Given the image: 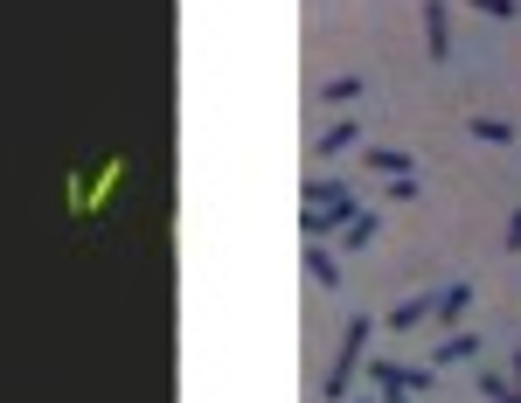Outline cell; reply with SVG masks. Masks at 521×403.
<instances>
[{
  "label": "cell",
  "mask_w": 521,
  "mask_h": 403,
  "mask_svg": "<svg viewBox=\"0 0 521 403\" xmlns=\"http://www.w3.org/2000/svg\"><path fill=\"white\" fill-rule=\"evenodd\" d=\"M501 403H521V397H501Z\"/></svg>",
  "instance_id": "19"
},
{
  "label": "cell",
  "mask_w": 521,
  "mask_h": 403,
  "mask_svg": "<svg viewBox=\"0 0 521 403\" xmlns=\"http://www.w3.org/2000/svg\"><path fill=\"white\" fill-rule=\"evenodd\" d=\"M508 390H515V397H521V348H515V383H508Z\"/></svg>",
  "instance_id": "17"
},
{
  "label": "cell",
  "mask_w": 521,
  "mask_h": 403,
  "mask_svg": "<svg viewBox=\"0 0 521 403\" xmlns=\"http://www.w3.org/2000/svg\"><path fill=\"white\" fill-rule=\"evenodd\" d=\"M306 202H320L334 223H348V216H355V202H348V188H341V181H306Z\"/></svg>",
  "instance_id": "2"
},
{
  "label": "cell",
  "mask_w": 521,
  "mask_h": 403,
  "mask_svg": "<svg viewBox=\"0 0 521 403\" xmlns=\"http://www.w3.org/2000/svg\"><path fill=\"white\" fill-rule=\"evenodd\" d=\"M473 139H487V146H508V139H515V126H508V119H473Z\"/></svg>",
  "instance_id": "10"
},
{
  "label": "cell",
  "mask_w": 521,
  "mask_h": 403,
  "mask_svg": "<svg viewBox=\"0 0 521 403\" xmlns=\"http://www.w3.org/2000/svg\"><path fill=\"white\" fill-rule=\"evenodd\" d=\"M390 202H417V174H396V181H390Z\"/></svg>",
  "instance_id": "15"
},
{
  "label": "cell",
  "mask_w": 521,
  "mask_h": 403,
  "mask_svg": "<svg viewBox=\"0 0 521 403\" xmlns=\"http://www.w3.org/2000/svg\"><path fill=\"white\" fill-rule=\"evenodd\" d=\"M473 14H494V21H515V0H466Z\"/></svg>",
  "instance_id": "14"
},
{
  "label": "cell",
  "mask_w": 521,
  "mask_h": 403,
  "mask_svg": "<svg viewBox=\"0 0 521 403\" xmlns=\"http://www.w3.org/2000/svg\"><path fill=\"white\" fill-rule=\"evenodd\" d=\"M369 237H376V216H348V237H341V244H348V251H362Z\"/></svg>",
  "instance_id": "11"
},
{
  "label": "cell",
  "mask_w": 521,
  "mask_h": 403,
  "mask_svg": "<svg viewBox=\"0 0 521 403\" xmlns=\"http://www.w3.org/2000/svg\"><path fill=\"white\" fill-rule=\"evenodd\" d=\"M466 306H473V285H445V292L431 299V320H445V327H452V320H459Z\"/></svg>",
  "instance_id": "7"
},
{
  "label": "cell",
  "mask_w": 521,
  "mask_h": 403,
  "mask_svg": "<svg viewBox=\"0 0 521 403\" xmlns=\"http://www.w3.org/2000/svg\"><path fill=\"white\" fill-rule=\"evenodd\" d=\"M424 49L445 63L452 56V35H445V0H424Z\"/></svg>",
  "instance_id": "4"
},
{
  "label": "cell",
  "mask_w": 521,
  "mask_h": 403,
  "mask_svg": "<svg viewBox=\"0 0 521 403\" xmlns=\"http://www.w3.org/2000/svg\"><path fill=\"white\" fill-rule=\"evenodd\" d=\"M431 299H438V292H417V299H403V306L390 313V327H396V334H417V327L431 320Z\"/></svg>",
  "instance_id": "6"
},
{
  "label": "cell",
  "mask_w": 521,
  "mask_h": 403,
  "mask_svg": "<svg viewBox=\"0 0 521 403\" xmlns=\"http://www.w3.org/2000/svg\"><path fill=\"white\" fill-rule=\"evenodd\" d=\"M306 265H313V278H320L327 292L341 285V265H334V251H306Z\"/></svg>",
  "instance_id": "8"
},
{
  "label": "cell",
  "mask_w": 521,
  "mask_h": 403,
  "mask_svg": "<svg viewBox=\"0 0 521 403\" xmlns=\"http://www.w3.org/2000/svg\"><path fill=\"white\" fill-rule=\"evenodd\" d=\"M501 397H515V390H508L494 369H480V403H501Z\"/></svg>",
  "instance_id": "13"
},
{
  "label": "cell",
  "mask_w": 521,
  "mask_h": 403,
  "mask_svg": "<svg viewBox=\"0 0 521 403\" xmlns=\"http://www.w3.org/2000/svg\"><path fill=\"white\" fill-rule=\"evenodd\" d=\"M355 403H376V390H369V397H355Z\"/></svg>",
  "instance_id": "18"
},
{
  "label": "cell",
  "mask_w": 521,
  "mask_h": 403,
  "mask_svg": "<svg viewBox=\"0 0 521 403\" xmlns=\"http://www.w3.org/2000/svg\"><path fill=\"white\" fill-rule=\"evenodd\" d=\"M348 146H355V119H341V126L320 133V153H348Z\"/></svg>",
  "instance_id": "9"
},
{
  "label": "cell",
  "mask_w": 521,
  "mask_h": 403,
  "mask_svg": "<svg viewBox=\"0 0 521 403\" xmlns=\"http://www.w3.org/2000/svg\"><path fill=\"white\" fill-rule=\"evenodd\" d=\"M369 174H383V181H396V174H417V160H410L403 146H369Z\"/></svg>",
  "instance_id": "5"
},
{
  "label": "cell",
  "mask_w": 521,
  "mask_h": 403,
  "mask_svg": "<svg viewBox=\"0 0 521 403\" xmlns=\"http://www.w3.org/2000/svg\"><path fill=\"white\" fill-rule=\"evenodd\" d=\"M508 251H521V209H515V223H508Z\"/></svg>",
  "instance_id": "16"
},
{
  "label": "cell",
  "mask_w": 521,
  "mask_h": 403,
  "mask_svg": "<svg viewBox=\"0 0 521 403\" xmlns=\"http://www.w3.org/2000/svg\"><path fill=\"white\" fill-rule=\"evenodd\" d=\"M320 98H334V105H348V98H362V77H334Z\"/></svg>",
  "instance_id": "12"
},
{
  "label": "cell",
  "mask_w": 521,
  "mask_h": 403,
  "mask_svg": "<svg viewBox=\"0 0 521 403\" xmlns=\"http://www.w3.org/2000/svg\"><path fill=\"white\" fill-rule=\"evenodd\" d=\"M362 348H369V320H355V327L341 334V355H334V369H327V397L334 403L348 397V383H355V369H362Z\"/></svg>",
  "instance_id": "1"
},
{
  "label": "cell",
  "mask_w": 521,
  "mask_h": 403,
  "mask_svg": "<svg viewBox=\"0 0 521 403\" xmlns=\"http://www.w3.org/2000/svg\"><path fill=\"white\" fill-rule=\"evenodd\" d=\"M452 362H480V334H445L431 348V369H452Z\"/></svg>",
  "instance_id": "3"
}]
</instances>
